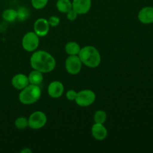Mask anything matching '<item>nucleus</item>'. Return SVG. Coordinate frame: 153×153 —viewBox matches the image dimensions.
Wrapping results in <instances>:
<instances>
[{"label":"nucleus","instance_id":"obj_11","mask_svg":"<svg viewBox=\"0 0 153 153\" xmlns=\"http://www.w3.org/2000/svg\"><path fill=\"white\" fill-rule=\"evenodd\" d=\"M137 19L144 25L153 23V7L146 6L140 10L137 14Z\"/></svg>","mask_w":153,"mask_h":153},{"label":"nucleus","instance_id":"obj_8","mask_svg":"<svg viewBox=\"0 0 153 153\" xmlns=\"http://www.w3.org/2000/svg\"><path fill=\"white\" fill-rule=\"evenodd\" d=\"M50 28L48 19L45 18H39L34 22V32L40 37H45L48 34Z\"/></svg>","mask_w":153,"mask_h":153},{"label":"nucleus","instance_id":"obj_9","mask_svg":"<svg viewBox=\"0 0 153 153\" xmlns=\"http://www.w3.org/2000/svg\"><path fill=\"white\" fill-rule=\"evenodd\" d=\"M92 6L91 0H73L72 1V9L75 10L78 14L83 15L90 11Z\"/></svg>","mask_w":153,"mask_h":153},{"label":"nucleus","instance_id":"obj_16","mask_svg":"<svg viewBox=\"0 0 153 153\" xmlns=\"http://www.w3.org/2000/svg\"><path fill=\"white\" fill-rule=\"evenodd\" d=\"M56 8L62 13H67L72 9V1L70 0H56Z\"/></svg>","mask_w":153,"mask_h":153},{"label":"nucleus","instance_id":"obj_23","mask_svg":"<svg viewBox=\"0 0 153 153\" xmlns=\"http://www.w3.org/2000/svg\"><path fill=\"white\" fill-rule=\"evenodd\" d=\"M77 96V92L75 90H69L66 93V97L69 101H75Z\"/></svg>","mask_w":153,"mask_h":153},{"label":"nucleus","instance_id":"obj_1","mask_svg":"<svg viewBox=\"0 0 153 153\" xmlns=\"http://www.w3.org/2000/svg\"><path fill=\"white\" fill-rule=\"evenodd\" d=\"M30 64L33 70H38L42 73H49L55 70L56 61L48 52L39 50L33 52L30 58Z\"/></svg>","mask_w":153,"mask_h":153},{"label":"nucleus","instance_id":"obj_7","mask_svg":"<svg viewBox=\"0 0 153 153\" xmlns=\"http://www.w3.org/2000/svg\"><path fill=\"white\" fill-rule=\"evenodd\" d=\"M82 62L79 55H69L65 61V69L71 75H77L82 70Z\"/></svg>","mask_w":153,"mask_h":153},{"label":"nucleus","instance_id":"obj_17","mask_svg":"<svg viewBox=\"0 0 153 153\" xmlns=\"http://www.w3.org/2000/svg\"><path fill=\"white\" fill-rule=\"evenodd\" d=\"M1 16H2V19L6 22H14L16 19H17V12L14 9H6L3 11Z\"/></svg>","mask_w":153,"mask_h":153},{"label":"nucleus","instance_id":"obj_20","mask_svg":"<svg viewBox=\"0 0 153 153\" xmlns=\"http://www.w3.org/2000/svg\"><path fill=\"white\" fill-rule=\"evenodd\" d=\"M17 12V19L18 20L23 22L25 19L29 17L30 12L29 9L27 8L26 7H21L16 10Z\"/></svg>","mask_w":153,"mask_h":153},{"label":"nucleus","instance_id":"obj_18","mask_svg":"<svg viewBox=\"0 0 153 153\" xmlns=\"http://www.w3.org/2000/svg\"><path fill=\"white\" fill-rule=\"evenodd\" d=\"M107 120V114L103 110H98L94 113V121L95 123L104 124Z\"/></svg>","mask_w":153,"mask_h":153},{"label":"nucleus","instance_id":"obj_13","mask_svg":"<svg viewBox=\"0 0 153 153\" xmlns=\"http://www.w3.org/2000/svg\"><path fill=\"white\" fill-rule=\"evenodd\" d=\"M11 85L15 89L21 90L23 89L24 88L29 85V81H28V76L22 73H18L13 76L11 79Z\"/></svg>","mask_w":153,"mask_h":153},{"label":"nucleus","instance_id":"obj_15","mask_svg":"<svg viewBox=\"0 0 153 153\" xmlns=\"http://www.w3.org/2000/svg\"><path fill=\"white\" fill-rule=\"evenodd\" d=\"M65 52L69 55H78L81 50V47L78 43L75 41H70L64 46Z\"/></svg>","mask_w":153,"mask_h":153},{"label":"nucleus","instance_id":"obj_3","mask_svg":"<svg viewBox=\"0 0 153 153\" xmlns=\"http://www.w3.org/2000/svg\"><path fill=\"white\" fill-rule=\"evenodd\" d=\"M41 94V89L39 85L29 84L20 91L19 94V100L23 105H32L40 100Z\"/></svg>","mask_w":153,"mask_h":153},{"label":"nucleus","instance_id":"obj_5","mask_svg":"<svg viewBox=\"0 0 153 153\" xmlns=\"http://www.w3.org/2000/svg\"><path fill=\"white\" fill-rule=\"evenodd\" d=\"M28 120V127L31 129L37 130L45 126L47 123V117L44 112L37 111L30 114Z\"/></svg>","mask_w":153,"mask_h":153},{"label":"nucleus","instance_id":"obj_6","mask_svg":"<svg viewBox=\"0 0 153 153\" xmlns=\"http://www.w3.org/2000/svg\"><path fill=\"white\" fill-rule=\"evenodd\" d=\"M40 44V37L34 31H29L25 34L22 39V46L24 50L32 52L36 51Z\"/></svg>","mask_w":153,"mask_h":153},{"label":"nucleus","instance_id":"obj_25","mask_svg":"<svg viewBox=\"0 0 153 153\" xmlns=\"http://www.w3.org/2000/svg\"><path fill=\"white\" fill-rule=\"evenodd\" d=\"M21 153H31L32 152V151L30 149H28V148H24V149H22V150L20 151Z\"/></svg>","mask_w":153,"mask_h":153},{"label":"nucleus","instance_id":"obj_4","mask_svg":"<svg viewBox=\"0 0 153 153\" xmlns=\"http://www.w3.org/2000/svg\"><path fill=\"white\" fill-rule=\"evenodd\" d=\"M96 100V94L91 90H82L77 92V96L75 100L76 104L79 107L85 108L91 105Z\"/></svg>","mask_w":153,"mask_h":153},{"label":"nucleus","instance_id":"obj_10","mask_svg":"<svg viewBox=\"0 0 153 153\" xmlns=\"http://www.w3.org/2000/svg\"><path fill=\"white\" fill-rule=\"evenodd\" d=\"M64 92V86L62 82L59 81H53L49 85L47 93L52 98L58 99L63 95Z\"/></svg>","mask_w":153,"mask_h":153},{"label":"nucleus","instance_id":"obj_14","mask_svg":"<svg viewBox=\"0 0 153 153\" xmlns=\"http://www.w3.org/2000/svg\"><path fill=\"white\" fill-rule=\"evenodd\" d=\"M43 73L38 71V70H33L28 76L29 84L35 85H40L43 81Z\"/></svg>","mask_w":153,"mask_h":153},{"label":"nucleus","instance_id":"obj_21","mask_svg":"<svg viewBox=\"0 0 153 153\" xmlns=\"http://www.w3.org/2000/svg\"><path fill=\"white\" fill-rule=\"evenodd\" d=\"M49 0H31L32 7L36 10H41L44 8L48 4Z\"/></svg>","mask_w":153,"mask_h":153},{"label":"nucleus","instance_id":"obj_2","mask_svg":"<svg viewBox=\"0 0 153 153\" xmlns=\"http://www.w3.org/2000/svg\"><path fill=\"white\" fill-rule=\"evenodd\" d=\"M78 55L82 64L90 68H96L101 63V55L98 49L93 46H85L81 48Z\"/></svg>","mask_w":153,"mask_h":153},{"label":"nucleus","instance_id":"obj_12","mask_svg":"<svg viewBox=\"0 0 153 153\" xmlns=\"http://www.w3.org/2000/svg\"><path fill=\"white\" fill-rule=\"evenodd\" d=\"M91 134L97 140H103L107 137L108 130L104 124L94 123L91 128Z\"/></svg>","mask_w":153,"mask_h":153},{"label":"nucleus","instance_id":"obj_19","mask_svg":"<svg viewBox=\"0 0 153 153\" xmlns=\"http://www.w3.org/2000/svg\"><path fill=\"white\" fill-rule=\"evenodd\" d=\"M15 127L19 130H24L28 127V118L25 117H19L15 120L14 122Z\"/></svg>","mask_w":153,"mask_h":153},{"label":"nucleus","instance_id":"obj_24","mask_svg":"<svg viewBox=\"0 0 153 153\" xmlns=\"http://www.w3.org/2000/svg\"><path fill=\"white\" fill-rule=\"evenodd\" d=\"M78 13L75 11L73 9H71L70 11H68L67 13V18L68 20L70 21H74L77 19L78 17Z\"/></svg>","mask_w":153,"mask_h":153},{"label":"nucleus","instance_id":"obj_22","mask_svg":"<svg viewBox=\"0 0 153 153\" xmlns=\"http://www.w3.org/2000/svg\"><path fill=\"white\" fill-rule=\"evenodd\" d=\"M48 22L51 27H57L60 23V19L57 16H52L49 18Z\"/></svg>","mask_w":153,"mask_h":153}]
</instances>
